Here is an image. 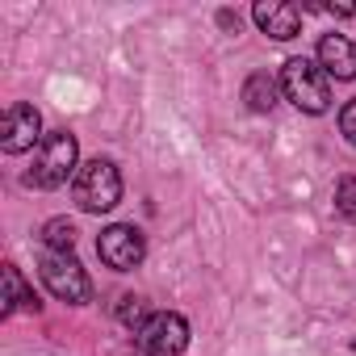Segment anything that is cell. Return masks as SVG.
I'll list each match as a JSON object with an SVG mask.
<instances>
[{
	"label": "cell",
	"mask_w": 356,
	"mask_h": 356,
	"mask_svg": "<svg viewBox=\"0 0 356 356\" xmlns=\"http://www.w3.org/2000/svg\"><path fill=\"white\" fill-rule=\"evenodd\" d=\"M80 147H76V134L67 130H51L34 155V168L26 172V185L34 189H59L67 181H76V172H80Z\"/></svg>",
	"instance_id": "1"
},
{
	"label": "cell",
	"mask_w": 356,
	"mask_h": 356,
	"mask_svg": "<svg viewBox=\"0 0 356 356\" xmlns=\"http://www.w3.org/2000/svg\"><path fill=\"white\" fill-rule=\"evenodd\" d=\"M72 197L84 214H109L122 202V172L109 159H88L80 163L76 181H72Z\"/></svg>",
	"instance_id": "2"
},
{
	"label": "cell",
	"mask_w": 356,
	"mask_h": 356,
	"mask_svg": "<svg viewBox=\"0 0 356 356\" xmlns=\"http://www.w3.org/2000/svg\"><path fill=\"white\" fill-rule=\"evenodd\" d=\"M281 92L302 113H327V105H331V76L314 59H285V67H281Z\"/></svg>",
	"instance_id": "3"
},
{
	"label": "cell",
	"mask_w": 356,
	"mask_h": 356,
	"mask_svg": "<svg viewBox=\"0 0 356 356\" xmlns=\"http://www.w3.org/2000/svg\"><path fill=\"white\" fill-rule=\"evenodd\" d=\"M38 277H42V285H47L59 302H67V306H84V302L92 298V281H88V273L80 268L76 256L42 252V260H38Z\"/></svg>",
	"instance_id": "4"
},
{
	"label": "cell",
	"mask_w": 356,
	"mask_h": 356,
	"mask_svg": "<svg viewBox=\"0 0 356 356\" xmlns=\"http://www.w3.org/2000/svg\"><path fill=\"white\" fill-rule=\"evenodd\" d=\"M134 343L147 356H181L189 348V323L181 314H172V310H155L134 331Z\"/></svg>",
	"instance_id": "5"
},
{
	"label": "cell",
	"mask_w": 356,
	"mask_h": 356,
	"mask_svg": "<svg viewBox=\"0 0 356 356\" xmlns=\"http://www.w3.org/2000/svg\"><path fill=\"white\" fill-rule=\"evenodd\" d=\"M97 256H101L113 273H130V268L143 264V256H147V239H143L138 227H130V222H113V227L101 231V239H97Z\"/></svg>",
	"instance_id": "6"
},
{
	"label": "cell",
	"mask_w": 356,
	"mask_h": 356,
	"mask_svg": "<svg viewBox=\"0 0 356 356\" xmlns=\"http://www.w3.org/2000/svg\"><path fill=\"white\" fill-rule=\"evenodd\" d=\"M42 138H47V134H42L38 109L26 105V101L9 105L5 122H0V147H5L9 155H22V151H30V147H42Z\"/></svg>",
	"instance_id": "7"
},
{
	"label": "cell",
	"mask_w": 356,
	"mask_h": 356,
	"mask_svg": "<svg viewBox=\"0 0 356 356\" xmlns=\"http://www.w3.org/2000/svg\"><path fill=\"white\" fill-rule=\"evenodd\" d=\"M252 17H256V26H260L268 38H277V42H289V38H298V30H302V13H298L293 5H285V0H260V5L252 9Z\"/></svg>",
	"instance_id": "8"
},
{
	"label": "cell",
	"mask_w": 356,
	"mask_h": 356,
	"mask_svg": "<svg viewBox=\"0 0 356 356\" xmlns=\"http://www.w3.org/2000/svg\"><path fill=\"white\" fill-rule=\"evenodd\" d=\"M318 67L335 80H356V42L343 34H323L318 38Z\"/></svg>",
	"instance_id": "9"
},
{
	"label": "cell",
	"mask_w": 356,
	"mask_h": 356,
	"mask_svg": "<svg viewBox=\"0 0 356 356\" xmlns=\"http://www.w3.org/2000/svg\"><path fill=\"white\" fill-rule=\"evenodd\" d=\"M5 314H17V310H30V314H38V293L26 285V277H22V268L17 264H5Z\"/></svg>",
	"instance_id": "10"
},
{
	"label": "cell",
	"mask_w": 356,
	"mask_h": 356,
	"mask_svg": "<svg viewBox=\"0 0 356 356\" xmlns=\"http://www.w3.org/2000/svg\"><path fill=\"white\" fill-rule=\"evenodd\" d=\"M243 101H248L252 113H268V109L277 105V80H273L268 72L248 76V84H243Z\"/></svg>",
	"instance_id": "11"
},
{
	"label": "cell",
	"mask_w": 356,
	"mask_h": 356,
	"mask_svg": "<svg viewBox=\"0 0 356 356\" xmlns=\"http://www.w3.org/2000/svg\"><path fill=\"white\" fill-rule=\"evenodd\" d=\"M42 248H47V252H59V256H72V248H76V227H72L67 218H51V222L42 227Z\"/></svg>",
	"instance_id": "12"
},
{
	"label": "cell",
	"mask_w": 356,
	"mask_h": 356,
	"mask_svg": "<svg viewBox=\"0 0 356 356\" xmlns=\"http://www.w3.org/2000/svg\"><path fill=\"white\" fill-rule=\"evenodd\" d=\"M335 210L339 218L356 222V176H339L335 181Z\"/></svg>",
	"instance_id": "13"
},
{
	"label": "cell",
	"mask_w": 356,
	"mask_h": 356,
	"mask_svg": "<svg viewBox=\"0 0 356 356\" xmlns=\"http://www.w3.org/2000/svg\"><path fill=\"white\" fill-rule=\"evenodd\" d=\"M143 318H147V310H143V298H134V293H122V298H118V323H126L130 331H138V327H143Z\"/></svg>",
	"instance_id": "14"
},
{
	"label": "cell",
	"mask_w": 356,
	"mask_h": 356,
	"mask_svg": "<svg viewBox=\"0 0 356 356\" xmlns=\"http://www.w3.org/2000/svg\"><path fill=\"white\" fill-rule=\"evenodd\" d=\"M339 130H343V138L356 147V101H348V105L339 109Z\"/></svg>",
	"instance_id": "15"
}]
</instances>
